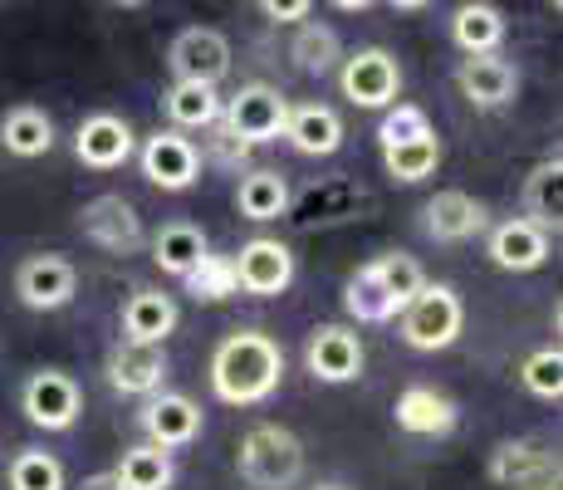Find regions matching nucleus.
I'll return each instance as SVG.
<instances>
[{"mask_svg": "<svg viewBox=\"0 0 563 490\" xmlns=\"http://www.w3.org/2000/svg\"><path fill=\"white\" fill-rule=\"evenodd\" d=\"M285 378V348L260 329L225 334L211 353V392L225 407H255L279 392Z\"/></svg>", "mask_w": 563, "mask_h": 490, "instance_id": "f257e3e1", "label": "nucleus"}, {"mask_svg": "<svg viewBox=\"0 0 563 490\" xmlns=\"http://www.w3.org/2000/svg\"><path fill=\"white\" fill-rule=\"evenodd\" d=\"M235 466L251 490H295L305 481V442L279 422H260L241 437Z\"/></svg>", "mask_w": 563, "mask_h": 490, "instance_id": "f03ea898", "label": "nucleus"}, {"mask_svg": "<svg viewBox=\"0 0 563 490\" xmlns=\"http://www.w3.org/2000/svg\"><path fill=\"white\" fill-rule=\"evenodd\" d=\"M465 324V304L451 285H421V294L397 314V334H402L407 348L417 353H441L461 339Z\"/></svg>", "mask_w": 563, "mask_h": 490, "instance_id": "7ed1b4c3", "label": "nucleus"}, {"mask_svg": "<svg viewBox=\"0 0 563 490\" xmlns=\"http://www.w3.org/2000/svg\"><path fill=\"white\" fill-rule=\"evenodd\" d=\"M285 118H289V98L279 94L275 84H245V89H235L221 108V123L231 128L245 148L285 138Z\"/></svg>", "mask_w": 563, "mask_h": 490, "instance_id": "20e7f679", "label": "nucleus"}, {"mask_svg": "<svg viewBox=\"0 0 563 490\" xmlns=\"http://www.w3.org/2000/svg\"><path fill=\"white\" fill-rule=\"evenodd\" d=\"M74 294H79V270L59 250H40V255H25L15 265V300L25 309L54 314L64 304H74Z\"/></svg>", "mask_w": 563, "mask_h": 490, "instance_id": "39448f33", "label": "nucleus"}, {"mask_svg": "<svg viewBox=\"0 0 563 490\" xmlns=\"http://www.w3.org/2000/svg\"><path fill=\"white\" fill-rule=\"evenodd\" d=\"M79 231H84V241H93L99 250H108V255H137V250L147 246L143 216L118 192H103V196H93V202H84Z\"/></svg>", "mask_w": 563, "mask_h": 490, "instance_id": "423d86ee", "label": "nucleus"}, {"mask_svg": "<svg viewBox=\"0 0 563 490\" xmlns=\"http://www.w3.org/2000/svg\"><path fill=\"white\" fill-rule=\"evenodd\" d=\"M20 412H25V422L40 432H69L84 412V392L69 373H59V368H40V373H30L25 388H20Z\"/></svg>", "mask_w": 563, "mask_h": 490, "instance_id": "0eeeda50", "label": "nucleus"}, {"mask_svg": "<svg viewBox=\"0 0 563 490\" xmlns=\"http://www.w3.org/2000/svg\"><path fill=\"white\" fill-rule=\"evenodd\" d=\"M339 84H343V98H349V104L393 108L397 94H402V64H397L387 50H377V45L353 50V54H343Z\"/></svg>", "mask_w": 563, "mask_h": 490, "instance_id": "6e6552de", "label": "nucleus"}, {"mask_svg": "<svg viewBox=\"0 0 563 490\" xmlns=\"http://www.w3.org/2000/svg\"><path fill=\"white\" fill-rule=\"evenodd\" d=\"M167 69L177 84H221L231 74V40L211 25H187L167 50Z\"/></svg>", "mask_w": 563, "mask_h": 490, "instance_id": "1a4fd4ad", "label": "nucleus"}, {"mask_svg": "<svg viewBox=\"0 0 563 490\" xmlns=\"http://www.w3.org/2000/svg\"><path fill=\"white\" fill-rule=\"evenodd\" d=\"M235 270V294H255V300H269V294H285L289 280H295V250L275 236H255L231 255Z\"/></svg>", "mask_w": 563, "mask_h": 490, "instance_id": "9d476101", "label": "nucleus"}, {"mask_svg": "<svg viewBox=\"0 0 563 490\" xmlns=\"http://www.w3.org/2000/svg\"><path fill=\"white\" fill-rule=\"evenodd\" d=\"M137 167H143V177L162 192H191L201 182V152L187 133L162 128V133H153L143 143V152H137Z\"/></svg>", "mask_w": 563, "mask_h": 490, "instance_id": "9b49d317", "label": "nucleus"}, {"mask_svg": "<svg viewBox=\"0 0 563 490\" xmlns=\"http://www.w3.org/2000/svg\"><path fill=\"white\" fill-rule=\"evenodd\" d=\"M137 427L147 432V446L172 456L177 446H191L201 437V407L191 398H181V392H153L143 402V412H137Z\"/></svg>", "mask_w": 563, "mask_h": 490, "instance_id": "f8f14e48", "label": "nucleus"}, {"mask_svg": "<svg viewBox=\"0 0 563 490\" xmlns=\"http://www.w3.org/2000/svg\"><path fill=\"white\" fill-rule=\"evenodd\" d=\"M305 368L319 383H353L363 373V339L349 324H319L305 344Z\"/></svg>", "mask_w": 563, "mask_h": 490, "instance_id": "ddd939ff", "label": "nucleus"}, {"mask_svg": "<svg viewBox=\"0 0 563 490\" xmlns=\"http://www.w3.org/2000/svg\"><path fill=\"white\" fill-rule=\"evenodd\" d=\"M421 226H427L431 241L461 246V241H475V236L490 226V211H485V202H475L471 192L446 187V192H437L427 206H421Z\"/></svg>", "mask_w": 563, "mask_h": 490, "instance_id": "4468645a", "label": "nucleus"}, {"mask_svg": "<svg viewBox=\"0 0 563 490\" xmlns=\"http://www.w3.org/2000/svg\"><path fill=\"white\" fill-rule=\"evenodd\" d=\"M133 148H137L133 128H128V118H118V113H89L79 123V133H74V157L93 172L123 167V162L133 157Z\"/></svg>", "mask_w": 563, "mask_h": 490, "instance_id": "2eb2a0df", "label": "nucleus"}, {"mask_svg": "<svg viewBox=\"0 0 563 490\" xmlns=\"http://www.w3.org/2000/svg\"><path fill=\"white\" fill-rule=\"evenodd\" d=\"M108 383H113V392H123V398L147 402L167 383V353L153 344H118L108 353Z\"/></svg>", "mask_w": 563, "mask_h": 490, "instance_id": "dca6fc26", "label": "nucleus"}, {"mask_svg": "<svg viewBox=\"0 0 563 490\" xmlns=\"http://www.w3.org/2000/svg\"><path fill=\"white\" fill-rule=\"evenodd\" d=\"M393 417L407 437H451L456 422H461V412L446 392H437L427 383H411V388H402V398H397Z\"/></svg>", "mask_w": 563, "mask_h": 490, "instance_id": "f3484780", "label": "nucleus"}, {"mask_svg": "<svg viewBox=\"0 0 563 490\" xmlns=\"http://www.w3.org/2000/svg\"><path fill=\"white\" fill-rule=\"evenodd\" d=\"M456 89L465 94V104H475V108H505L519 89V74L500 54H471L456 69Z\"/></svg>", "mask_w": 563, "mask_h": 490, "instance_id": "a211bd4d", "label": "nucleus"}, {"mask_svg": "<svg viewBox=\"0 0 563 490\" xmlns=\"http://www.w3.org/2000/svg\"><path fill=\"white\" fill-rule=\"evenodd\" d=\"M177 300H172L167 290H153V285H143V290H133L128 294V304H123V344H153L162 348L167 344V334L177 329Z\"/></svg>", "mask_w": 563, "mask_h": 490, "instance_id": "6ab92c4d", "label": "nucleus"}, {"mask_svg": "<svg viewBox=\"0 0 563 490\" xmlns=\"http://www.w3.org/2000/svg\"><path fill=\"white\" fill-rule=\"evenodd\" d=\"M485 255L500 270H510V275H529V270H539L549 260V236L539 231V226H529L525 216H510V221H500L490 231Z\"/></svg>", "mask_w": 563, "mask_h": 490, "instance_id": "aec40b11", "label": "nucleus"}, {"mask_svg": "<svg viewBox=\"0 0 563 490\" xmlns=\"http://www.w3.org/2000/svg\"><path fill=\"white\" fill-rule=\"evenodd\" d=\"M285 138L305 157H333L343 148V118L329 104H299L285 118Z\"/></svg>", "mask_w": 563, "mask_h": 490, "instance_id": "412c9836", "label": "nucleus"}, {"mask_svg": "<svg viewBox=\"0 0 563 490\" xmlns=\"http://www.w3.org/2000/svg\"><path fill=\"white\" fill-rule=\"evenodd\" d=\"M0 148L20 162H35L54 148V118L35 104H15L0 113Z\"/></svg>", "mask_w": 563, "mask_h": 490, "instance_id": "4be33fe9", "label": "nucleus"}, {"mask_svg": "<svg viewBox=\"0 0 563 490\" xmlns=\"http://www.w3.org/2000/svg\"><path fill=\"white\" fill-rule=\"evenodd\" d=\"M221 108H225V98L211 84H172L162 94V113H167L172 133H191V128L206 133L211 123H221Z\"/></svg>", "mask_w": 563, "mask_h": 490, "instance_id": "5701e85b", "label": "nucleus"}, {"mask_svg": "<svg viewBox=\"0 0 563 490\" xmlns=\"http://www.w3.org/2000/svg\"><path fill=\"white\" fill-rule=\"evenodd\" d=\"M235 211H241L245 221H255V226L279 221V216L289 211V182H285V172H275V167L245 172L241 187H235Z\"/></svg>", "mask_w": 563, "mask_h": 490, "instance_id": "b1692460", "label": "nucleus"}, {"mask_svg": "<svg viewBox=\"0 0 563 490\" xmlns=\"http://www.w3.org/2000/svg\"><path fill=\"white\" fill-rule=\"evenodd\" d=\"M206 255H211V246H206V231H201V226H191V221H167L153 236L157 270H167V275H177V280H187Z\"/></svg>", "mask_w": 563, "mask_h": 490, "instance_id": "393cba45", "label": "nucleus"}, {"mask_svg": "<svg viewBox=\"0 0 563 490\" xmlns=\"http://www.w3.org/2000/svg\"><path fill=\"white\" fill-rule=\"evenodd\" d=\"M563 162L559 157H544L534 172L525 177V221L539 226V231H559L563 221Z\"/></svg>", "mask_w": 563, "mask_h": 490, "instance_id": "a878e982", "label": "nucleus"}, {"mask_svg": "<svg viewBox=\"0 0 563 490\" xmlns=\"http://www.w3.org/2000/svg\"><path fill=\"white\" fill-rule=\"evenodd\" d=\"M451 40L465 50V59L471 54H495L505 45V15L495 6H485V0H465L451 15Z\"/></svg>", "mask_w": 563, "mask_h": 490, "instance_id": "bb28decb", "label": "nucleus"}, {"mask_svg": "<svg viewBox=\"0 0 563 490\" xmlns=\"http://www.w3.org/2000/svg\"><path fill=\"white\" fill-rule=\"evenodd\" d=\"M549 466H559V451L554 446H544V442H500L490 451V481L495 486H519V481H529V476H539V471H549Z\"/></svg>", "mask_w": 563, "mask_h": 490, "instance_id": "cd10ccee", "label": "nucleus"}, {"mask_svg": "<svg viewBox=\"0 0 563 490\" xmlns=\"http://www.w3.org/2000/svg\"><path fill=\"white\" fill-rule=\"evenodd\" d=\"M113 476L123 490H172L177 486V461L143 442V446H128L123 461L113 466Z\"/></svg>", "mask_w": 563, "mask_h": 490, "instance_id": "c85d7f7f", "label": "nucleus"}, {"mask_svg": "<svg viewBox=\"0 0 563 490\" xmlns=\"http://www.w3.org/2000/svg\"><path fill=\"white\" fill-rule=\"evenodd\" d=\"M289 59L299 64L305 74H329L333 64H343V40L333 25H323V20H305L295 35V45H289Z\"/></svg>", "mask_w": 563, "mask_h": 490, "instance_id": "c756f323", "label": "nucleus"}, {"mask_svg": "<svg viewBox=\"0 0 563 490\" xmlns=\"http://www.w3.org/2000/svg\"><path fill=\"white\" fill-rule=\"evenodd\" d=\"M343 309H349L358 324H393L397 314H402V309L393 304V294L377 285V275H373L367 265L349 280V285H343Z\"/></svg>", "mask_w": 563, "mask_h": 490, "instance_id": "7c9ffc66", "label": "nucleus"}, {"mask_svg": "<svg viewBox=\"0 0 563 490\" xmlns=\"http://www.w3.org/2000/svg\"><path fill=\"white\" fill-rule=\"evenodd\" d=\"M367 270L377 275V285H383L387 294H393L397 309H407L411 300L421 294V285H427V275H421L417 255H407V250H387V255L367 260Z\"/></svg>", "mask_w": 563, "mask_h": 490, "instance_id": "2f4dec72", "label": "nucleus"}, {"mask_svg": "<svg viewBox=\"0 0 563 490\" xmlns=\"http://www.w3.org/2000/svg\"><path fill=\"white\" fill-rule=\"evenodd\" d=\"M383 167H387V177L393 182H427L431 172L441 167V138L431 133V138H417V143H402V148H387L383 152Z\"/></svg>", "mask_w": 563, "mask_h": 490, "instance_id": "473e14b6", "label": "nucleus"}, {"mask_svg": "<svg viewBox=\"0 0 563 490\" xmlns=\"http://www.w3.org/2000/svg\"><path fill=\"white\" fill-rule=\"evenodd\" d=\"M10 490H64L59 456L40 451V446H20L10 456Z\"/></svg>", "mask_w": 563, "mask_h": 490, "instance_id": "72a5a7b5", "label": "nucleus"}, {"mask_svg": "<svg viewBox=\"0 0 563 490\" xmlns=\"http://www.w3.org/2000/svg\"><path fill=\"white\" fill-rule=\"evenodd\" d=\"M431 133H437V128H431V118L421 104H393L383 113V123H377V143H383V152L417 143V138H431Z\"/></svg>", "mask_w": 563, "mask_h": 490, "instance_id": "f704fd0d", "label": "nucleus"}, {"mask_svg": "<svg viewBox=\"0 0 563 490\" xmlns=\"http://www.w3.org/2000/svg\"><path fill=\"white\" fill-rule=\"evenodd\" d=\"M519 383L534 392V398L559 402L563 398V353H559V344L534 348V353L525 358V368H519Z\"/></svg>", "mask_w": 563, "mask_h": 490, "instance_id": "c9c22d12", "label": "nucleus"}, {"mask_svg": "<svg viewBox=\"0 0 563 490\" xmlns=\"http://www.w3.org/2000/svg\"><path fill=\"white\" fill-rule=\"evenodd\" d=\"M187 294L197 304H216V300H231L235 294V270H231V255H206L197 270H191L187 280Z\"/></svg>", "mask_w": 563, "mask_h": 490, "instance_id": "e433bc0d", "label": "nucleus"}, {"mask_svg": "<svg viewBox=\"0 0 563 490\" xmlns=\"http://www.w3.org/2000/svg\"><path fill=\"white\" fill-rule=\"evenodd\" d=\"M197 152H201V162H211V167H221V172H241L245 162H251V148H245L225 123L206 128V138H201Z\"/></svg>", "mask_w": 563, "mask_h": 490, "instance_id": "4c0bfd02", "label": "nucleus"}, {"mask_svg": "<svg viewBox=\"0 0 563 490\" xmlns=\"http://www.w3.org/2000/svg\"><path fill=\"white\" fill-rule=\"evenodd\" d=\"M260 10H265V15L275 20V25H305V20L313 15L309 0H265Z\"/></svg>", "mask_w": 563, "mask_h": 490, "instance_id": "58836bf2", "label": "nucleus"}, {"mask_svg": "<svg viewBox=\"0 0 563 490\" xmlns=\"http://www.w3.org/2000/svg\"><path fill=\"white\" fill-rule=\"evenodd\" d=\"M563 486V476H559V466H549V471H539V476H529V481H519L510 490H559Z\"/></svg>", "mask_w": 563, "mask_h": 490, "instance_id": "ea45409f", "label": "nucleus"}, {"mask_svg": "<svg viewBox=\"0 0 563 490\" xmlns=\"http://www.w3.org/2000/svg\"><path fill=\"white\" fill-rule=\"evenodd\" d=\"M79 490H123V486H118V476H113V471H99V476H84Z\"/></svg>", "mask_w": 563, "mask_h": 490, "instance_id": "a19ab883", "label": "nucleus"}, {"mask_svg": "<svg viewBox=\"0 0 563 490\" xmlns=\"http://www.w3.org/2000/svg\"><path fill=\"white\" fill-rule=\"evenodd\" d=\"M313 490H353V486H343V481H319Z\"/></svg>", "mask_w": 563, "mask_h": 490, "instance_id": "79ce46f5", "label": "nucleus"}]
</instances>
